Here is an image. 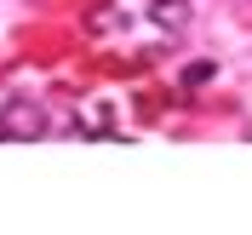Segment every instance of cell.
I'll return each mask as SVG.
<instances>
[{"mask_svg":"<svg viewBox=\"0 0 252 235\" xmlns=\"http://www.w3.org/2000/svg\"><path fill=\"white\" fill-rule=\"evenodd\" d=\"M189 17H195V6H189V0H155V6H149V23H155V29H166V34L189 29Z\"/></svg>","mask_w":252,"mask_h":235,"instance_id":"7a4b0ae2","label":"cell"},{"mask_svg":"<svg viewBox=\"0 0 252 235\" xmlns=\"http://www.w3.org/2000/svg\"><path fill=\"white\" fill-rule=\"evenodd\" d=\"M46 109L40 103H29V98H17V103H6V115H0V138H40L46 132Z\"/></svg>","mask_w":252,"mask_h":235,"instance_id":"6da1fadb","label":"cell"},{"mask_svg":"<svg viewBox=\"0 0 252 235\" xmlns=\"http://www.w3.org/2000/svg\"><path fill=\"white\" fill-rule=\"evenodd\" d=\"M178 80H184V86H212V80H218V63H212V58H195V63H184Z\"/></svg>","mask_w":252,"mask_h":235,"instance_id":"3957f363","label":"cell"}]
</instances>
